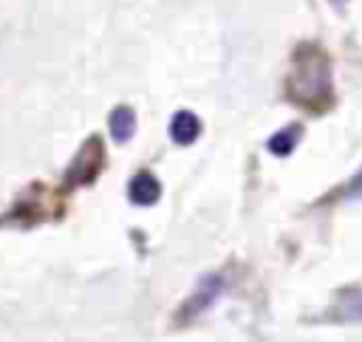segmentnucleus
Masks as SVG:
<instances>
[{
  "label": "nucleus",
  "mask_w": 362,
  "mask_h": 342,
  "mask_svg": "<svg viewBox=\"0 0 362 342\" xmlns=\"http://www.w3.org/2000/svg\"><path fill=\"white\" fill-rule=\"evenodd\" d=\"M288 99L300 107L322 110L331 105V59L317 45H300L286 79Z\"/></svg>",
  "instance_id": "1"
},
{
  "label": "nucleus",
  "mask_w": 362,
  "mask_h": 342,
  "mask_svg": "<svg viewBox=\"0 0 362 342\" xmlns=\"http://www.w3.org/2000/svg\"><path fill=\"white\" fill-rule=\"evenodd\" d=\"M223 288H226V277L223 274H206L201 283H198V288L192 291V297L184 302V308H181V317H198L201 311H206L221 294H223Z\"/></svg>",
  "instance_id": "2"
},
{
  "label": "nucleus",
  "mask_w": 362,
  "mask_h": 342,
  "mask_svg": "<svg viewBox=\"0 0 362 342\" xmlns=\"http://www.w3.org/2000/svg\"><path fill=\"white\" fill-rule=\"evenodd\" d=\"M102 161H105V150L99 147L96 138H90V141L79 150V155H76V161H74V167H71V172H68L71 184H88V181H93V175L99 172Z\"/></svg>",
  "instance_id": "3"
},
{
  "label": "nucleus",
  "mask_w": 362,
  "mask_h": 342,
  "mask_svg": "<svg viewBox=\"0 0 362 342\" xmlns=\"http://www.w3.org/2000/svg\"><path fill=\"white\" fill-rule=\"evenodd\" d=\"M198 133H201V122H198L195 113L178 110V113L173 116V122H170V138H173L175 144H192V141L198 138Z\"/></svg>",
  "instance_id": "4"
},
{
  "label": "nucleus",
  "mask_w": 362,
  "mask_h": 342,
  "mask_svg": "<svg viewBox=\"0 0 362 342\" xmlns=\"http://www.w3.org/2000/svg\"><path fill=\"white\" fill-rule=\"evenodd\" d=\"M127 195H130L133 204H139V206H150V204L158 201L161 187H158V181H156L150 172H139V175H133L130 187H127Z\"/></svg>",
  "instance_id": "5"
},
{
  "label": "nucleus",
  "mask_w": 362,
  "mask_h": 342,
  "mask_svg": "<svg viewBox=\"0 0 362 342\" xmlns=\"http://www.w3.org/2000/svg\"><path fill=\"white\" fill-rule=\"evenodd\" d=\"M107 127H110V136H113L116 141H130L133 133H136V113H133V107L119 105V107L110 113Z\"/></svg>",
  "instance_id": "6"
},
{
  "label": "nucleus",
  "mask_w": 362,
  "mask_h": 342,
  "mask_svg": "<svg viewBox=\"0 0 362 342\" xmlns=\"http://www.w3.org/2000/svg\"><path fill=\"white\" fill-rule=\"evenodd\" d=\"M331 319H362V291H348L331 311Z\"/></svg>",
  "instance_id": "7"
},
{
  "label": "nucleus",
  "mask_w": 362,
  "mask_h": 342,
  "mask_svg": "<svg viewBox=\"0 0 362 342\" xmlns=\"http://www.w3.org/2000/svg\"><path fill=\"white\" fill-rule=\"evenodd\" d=\"M300 133H303V127H300V124H291V127H286V130L274 133V136L269 138V150H272L274 155H288V153L294 150V144L300 141Z\"/></svg>",
  "instance_id": "8"
},
{
  "label": "nucleus",
  "mask_w": 362,
  "mask_h": 342,
  "mask_svg": "<svg viewBox=\"0 0 362 342\" xmlns=\"http://www.w3.org/2000/svg\"><path fill=\"white\" fill-rule=\"evenodd\" d=\"M342 195L345 198H362V170L348 181V187L342 189Z\"/></svg>",
  "instance_id": "9"
}]
</instances>
